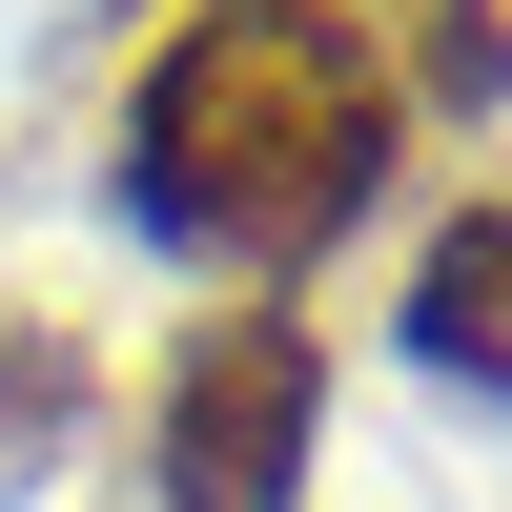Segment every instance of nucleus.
<instances>
[{"instance_id":"obj_1","label":"nucleus","mask_w":512,"mask_h":512,"mask_svg":"<svg viewBox=\"0 0 512 512\" xmlns=\"http://www.w3.org/2000/svg\"><path fill=\"white\" fill-rule=\"evenodd\" d=\"M410 62L369 0H185L123 82V205L205 267H308L390 205Z\"/></svg>"},{"instance_id":"obj_2","label":"nucleus","mask_w":512,"mask_h":512,"mask_svg":"<svg viewBox=\"0 0 512 512\" xmlns=\"http://www.w3.org/2000/svg\"><path fill=\"white\" fill-rule=\"evenodd\" d=\"M308 431H328V328L308 308H205L144 390V451H164V512H308Z\"/></svg>"},{"instance_id":"obj_3","label":"nucleus","mask_w":512,"mask_h":512,"mask_svg":"<svg viewBox=\"0 0 512 512\" xmlns=\"http://www.w3.org/2000/svg\"><path fill=\"white\" fill-rule=\"evenodd\" d=\"M410 349H431L472 410H512V164L451 205L431 246H410Z\"/></svg>"},{"instance_id":"obj_4","label":"nucleus","mask_w":512,"mask_h":512,"mask_svg":"<svg viewBox=\"0 0 512 512\" xmlns=\"http://www.w3.org/2000/svg\"><path fill=\"white\" fill-rule=\"evenodd\" d=\"M62 431H82V328L0 287V492H21L41 451H62Z\"/></svg>"},{"instance_id":"obj_5","label":"nucleus","mask_w":512,"mask_h":512,"mask_svg":"<svg viewBox=\"0 0 512 512\" xmlns=\"http://www.w3.org/2000/svg\"><path fill=\"white\" fill-rule=\"evenodd\" d=\"M410 41H431V82H512V0H410Z\"/></svg>"}]
</instances>
